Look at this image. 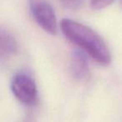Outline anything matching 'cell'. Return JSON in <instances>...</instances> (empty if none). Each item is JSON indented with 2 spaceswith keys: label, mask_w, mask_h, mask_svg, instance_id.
Segmentation results:
<instances>
[{
  "label": "cell",
  "mask_w": 122,
  "mask_h": 122,
  "mask_svg": "<svg viewBox=\"0 0 122 122\" xmlns=\"http://www.w3.org/2000/svg\"><path fill=\"white\" fill-rule=\"evenodd\" d=\"M60 29L71 43L78 46L99 65L106 66L111 62V54L103 38L94 29L70 19L60 22Z\"/></svg>",
  "instance_id": "6da1fadb"
},
{
  "label": "cell",
  "mask_w": 122,
  "mask_h": 122,
  "mask_svg": "<svg viewBox=\"0 0 122 122\" xmlns=\"http://www.w3.org/2000/svg\"><path fill=\"white\" fill-rule=\"evenodd\" d=\"M13 95L21 104L28 106L34 105L38 101L37 85L30 74L19 71L13 76L10 83Z\"/></svg>",
  "instance_id": "7a4b0ae2"
},
{
  "label": "cell",
  "mask_w": 122,
  "mask_h": 122,
  "mask_svg": "<svg viewBox=\"0 0 122 122\" xmlns=\"http://www.w3.org/2000/svg\"><path fill=\"white\" fill-rule=\"evenodd\" d=\"M29 6L33 18L38 25L45 32L54 35L58 31L55 12L46 0H29Z\"/></svg>",
  "instance_id": "3957f363"
},
{
  "label": "cell",
  "mask_w": 122,
  "mask_h": 122,
  "mask_svg": "<svg viewBox=\"0 0 122 122\" xmlns=\"http://www.w3.org/2000/svg\"><path fill=\"white\" fill-rule=\"evenodd\" d=\"M70 70L75 79L84 80L88 78L90 75L88 60L82 51L75 50L73 52L70 59Z\"/></svg>",
  "instance_id": "277c9868"
},
{
  "label": "cell",
  "mask_w": 122,
  "mask_h": 122,
  "mask_svg": "<svg viewBox=\"0 0 122 122\" xmlns=\"http://www.w3.org/2000/svg\"><path fill=\"white\" fill-rule=\"evenodd\" d=\"M1 55L2 57L4 56H11L16 54L18 51V44L16 39L9 32L2 29L1 30Z\"/></svg>",
  "instance_id": "5b68a950"
},
{
  "label": "cell",
  "mask_w": 122,
  "mask_h": 122,
  "mask_svg": "<svg viewBox=\"0 0 122 122\" xmlns=\"http://www.w3.org/2000/svg\"><path fill=\"white\" fill-rule=\"evenodd\" d=\"M115 0H90V6L94 9H102L108 7Z\"/></svg>",
  "instance_id": "8992f818"
},
{
  "label": "cell",
  "mask_w": 122,
  "mask_h": 122,
  "mask_svg": "<svg viewBox=\"0 0 122 122\" xmlns=\"http://www.w3.org/2000/svg\"><path fill=\"white\" fill-rule=\"evenodd\" d=\"M60 2L69 9H78L83 4L84 0H60Z\"/></svg>",
  "instance_id": "52a82bcc"
}]
</instances>
